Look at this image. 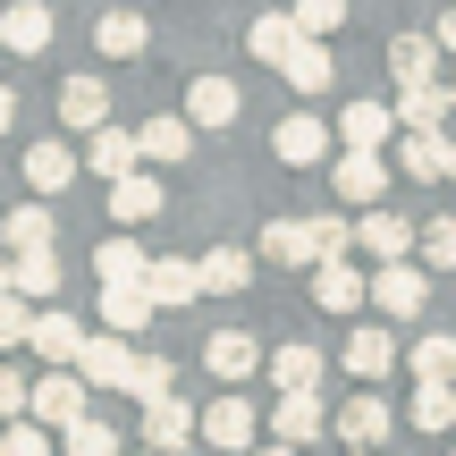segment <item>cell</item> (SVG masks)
Here are the masks:
<instances>
[{
	"label": "cell",
	"mask_w": 456,
	"mask_h": 456,
	"mask_svg": "<svg viewBox=\"0 0 456 456\" xmlns=\"http://www.w3.org/2000/svg\"><path fill=\"white\" fill-rule=\"evenodd\" d=\"M68 372L85 380V389H127V372H135V346L118 338V330H85V346H77V363Z\"/></svg>",
	"instance_id": "cell-1"
},
{
	"label": "cell",
	"mask_w": 456,
	"mask_h": 456,
	"mask_svg": "<svg viewBox=\"0 0 456 456\" xmlns=\"http://www.w3.org/2000/svg\"><path fill=\"white\" fill-rule=\"evenodd\" d=\"M423 296H431L423 262H372V305L389 313V322H414V313H423Z\"/></svg>",
	"instance_id": "cell-2"
},
{
	"label": "cell",
	"mask_w": 456,
	"mask_h": 456,
	"mask_svg": "<svg viewBox=\"0 0 456 456\" xmlns=\"http://www.w3.org/2000/svg\"><path fill=\"white\" fill-rule=\"evenodd\" d=\"M85 397H94V389H85V380L68 372V363H51V372L26 389V414H34V423H60V431H68V423L85 414Z\"/></svg>",
	"instance_id": "cell-3"
},
{
	"label": "cell",
	"mask_w": 456,
	"mask_h": 456,
	"mask_svg": "<svg viewBox=\"0 0 456 456\" xmlns=\"http://www.w3.org/2000/svg\"><path fill=\"white\" fill-rule=\"evenodd\" d=\"M414 237H423V228H414L406 212H380V203L355 220V245H363L372 262H414Z\"/></svg>",
	"instance_id": "cell-4"
},
{
	"label": "cell",
	"mask_w": 456,
	"mask_h": 456,
	"mask_svg": "<svg viewBox=\"0 0 456 456\" xmlns=\"http://www.w3.org/2000/svg\"><path fill=\"white\" fill-rule=\"evenodd\" d=\"M330 186H338V203H355V212H372V203L389 195V161H380V152H338V169H330Z\"/></svg>",
	"instance_id": "cell-5"
},
{
	"label": "cell",
	"mask_w": 456,
	"mask_h": 456,
	"mask_svg": "<svg viewBox=\"0 0 456 456\" xmlns=\"http://www.w3.org/2000/svg\"><path fill=\"white\" fill-rule=\"evenodd\" d=\"M363 296H372V279H363L346 254L313 262V305H322V313H363Z\"/></svg>",
	"instance_id": "cell-6"
},
{
	"label": "cell",
	"mask_w": 456,
	"mask_h": 456,
	"mask_svg": "<svg viewBox=\"0 0 456 456\" xmlns=\"http://www.w3.org/2000/svg\"><path fill=\"white\" fill-rule=\"evenodd\" d=\"M330 431H338V440H346V448H380V440H389V431H397V414H389V406H380V397H372V389H355V397H346V406H338V414H330Z\"/></svg>",
	"instance_id": "cell-7"
},
{
	"label": "cell",
	"mask_w": 456,
	"mask_h": 456,
	"mask_svg": "<svg viewBox=\"0 0 456 456\" xmlns=\"http://www.w3.org/2000/svg\"><path fill=\"white\" fill-rule=\"evenodd\" d=\"M144 448H152V456H178V448H195V406H186L178 389L144 406Z\"/></svg>",
	"instance_id": "cell-8"
},
{
	"label": "cell",
	"mask_w": 456,
	"mask_h": 456,
	"mask_svg": "<svg viewBox=\"0 0 456 456\" xmlns=\"http://www.w3.org/2000/svg\"><path fill=\"white\" fill-rule=\"evenodd\" d=\"M254 423H262V414L245 406L237 389H228L220 406H203V414H195V431H203V440H212V448H228V456H245V448H254Z\"/></svg>",
	"instance_id": "cell-9"
},
{
	"label": "cell",
	"mask_w": 456,
	"mask_h": 456,
	"mask_svg": "<svg viewBox=\"0 0 456 456\" xmlns=\"http://www.w3.org/2000/svg\"><path fill=\"white\" fill-rule=\"evenodd\" d=\"M397 355H406V346H397V338H389V330H372V322H363V330H355V338H346V346H338V363H346V372H355V389H372V380H380V372H389V363H397Z\"/></svg>",
	"instance_id": "cell-10"
},
{
	"label": "cell",
	"mask_w": 456,
	"mask_h": 456,
	"mask_svg": "<svg viewBox=\"0 0 456 456\" xmlns=\"http://www.w3.org/2000/svg\"><path fill=\"white\" fill-rule=\"evenodd\" d=\"M26 346L43 363H77V346H85V322L68 305H51V313H34V330H26Z\"/></svg>",
	"instance_id": "cell-11"
},
{
	"label": "cell",
	"mask_w": 456,
	"mask_h": 456,
	"mask_svg": "<svg viewBox=\"0 0 456 456\" xmlns=\"http://www.w3.org/2000/svg\"><path fill=\"white\" fill-rule=\"evenodd\" d=\"M110 220H118V228L161 220V178H152V169H127V178H110Z\"/></svg>",
	"instance_id": "cell-12"
},
{
	"label": "cell",
	"mask_w": 456,
	"mask_h": 456,
	"mask_svg": "<svg viewBox=\"0 0 456 456\" xmlns=\"http://www.w3.org/2000/svg\"><path fill=\"white\" fill-rule=\"evenodd\" d=\"M389 110H397V127H406V135H440V118L456 110V102H448V85H397Z\"/></svg>",
	"instance_id": "cell-13"
},
{
	"label": "cell",
	"mask_w": 456,
	"mask_h": 456,
	"mask_svg": "<svg viewBox=\"0 0 456 456\" xmlns=\"http://www.w3.org/2000/svg\"><path fill=\"white\" fill-rule=\"evenodd\" d=\"M144 296H152V313H161V305H195V296H203V271H195V262H178V254H161V262H144Z\"/></svg>",
	"instance_id": "cell-14"
},
{
	"label": "cell",
	"mask_w": 456,
	"mask_h": 456,
	"mask_svg": "<svg viewBox=\"0 0 456 456\" xmlns=\"http://www.w3.org/2000/svg\"><path fill=\"white\" fill-rule=\"evenodd\" d=\"M271 431L288 448H313L330 431V414H322V397H313V389H288V397H279V414H271Z\"/></svg>",
	"instance_id": "cell-15"
},
{
	"label": "cell",
	"mask_w": 456,
	"mask_h": 456,
	"mask_svg": "<svg viewBox=\"0 0 456 456\" xmlns=\"http://www.w3.org/2000/svg\"><path fill=\"white\" fill-rule=\"evenodd\" d=\"M279 77H288L296 94H330V85H338V68H330V43H313V34H296V51L279 60Z\"/></svg>",
	"instance_id": "cell-16"
},
{
	"label": "cell",
	"mask_w": 456,
	"mask_h": 456,
	"mask_svg": "<svg viewBox=\"0 0 456 456\" xmlns=\"http://www.w3.org/2000/svg\"><path fill=\"white\" fill-rule=\"evenodd\" d=\"M389 127H397V110H389V102H346L338 144H346V152H380V144H389Z\"/></svg>",
	"instance_id": "cell-17"
},
{
	"label": "cell",
	"mask_w": 456,
	"mask_h": 456,
	"mask_svg": "<svg viewBox=\"0 0 456 456\" xmlns=\"http://www.w3.org/2000/svg\"><path fill=\"white\" fill-rule=\"evenodd\" d=\"M77 161L94 169V178H127V169L144 161V152H135V135H127V127H110V118H102V127H94V144H85Z\"/></svg>",
	"instance_id": "cell-18"
},
{
	"label": "cell",
	"mask_w": 456,
	"mask_h": 456,
	"mask_svg": "<svg viewBox=\"0 0 456 456\" xmlns=\"http://www.w3.org/2000/svg\"><path fill=\"white\" fill-rule=\"evenodd\" d=\"M271 152H279V161H288V169H313V161H322V152H330V127H322V118H305V110H296V118H279Z\"/></svg>",
	"instance_id": "cell-19"
},
{
	"label": "cell",
	"mask_w": 456,
	"mask_h": 456,
	"mask_svg": "<svg viewBox=\"0 0 456 456\" xmlns=\"http://www.w3.org/2000/svg\"><path fill=\"white\" fill-rule=\"evenodd\" d=\"M144 245H135V237H102L94 245V279H102V288H144Z\"/></svg>",
	"instance_id": "cell-20"
},
{
	"label": "cell",
	"mask_w": 456,
	"mask_h": 456,
	"mask_svg": "<svg viewBox=\"0 0 456 456\" xmlns=\"http://www.w3.org/2000/svg\"><path fill=\"white\" fill-rule=\"evenodd\" d=\"M440 60H448V51L431 43V34H397V43H389V77L397 85H440Z\"/></svg>",
	"instance_id": "cell-21"
},
{
	"label": "cell",
	"mask_w": 456,
	"mask_h": 456,
	"mask_svg": "<svg viewBox=\"0 0 456 456\" xmlns=\"http://www.w3.org/2000/svg\"><path fill=\"white\" fill-rule=\"evenodd\" d=\"M237 85L228 77H195V94H186V127H237Z\"/></svg>",
	"instance_id": "cell-22"
},
{
	"label": "cell",
	"mask_w": 456,
	"mask_h": 456,
	"mask_svg": "<svg viewBox=\"0 0 456 456\" xmlns=\"http://www.w3.org/2000/svg\"><path fill=\"white\" fill-rule=\"evenodd\" d=\"M0 245H9V254L60 245V220H51V203H17V212H0Z\"/></svg>",
	"instance_id": "cell-23"
},
{
	"label": "cell",
	"mask_w": 456,
	"mask_h": 456,
	"mask_svg": "<svg viewBox=\"0 0 456 456\" xmlns=\"http://www.w3.org/2000/svg\"><path fill=\"white\" fill-rule=\"evenodd\" d=\"M0 43H9L17 60H34V51L51 43V9H43V0H17V9H0Z\"/></svg>",
	"instance_id": "cell-24"
},
{
	"label": "cell",
	"mask_w": 456,
	"mask_h": 456,
	"mask_svg": "<svg viewBox=\"0 0 456 456\" xmlns=\"http://www.w3.org/2000/svg\"><path fill=\"white\" fill-rule=\"evenodd\" d=\"M77 169H85V161H77V152L60 144V135L26 152V186H34V195H68V178H77Z\"/></svg>",
	"instance_id": "cell-25"
},
{
	"label": "cell",
	"mask_w": 456,
	"mask_h": 456,
	"mask_svg": "<svg viewBox=\"0 0 456 456\" xmlns=\"http://www.w3.org/2000/svg\"><path fill=\"white\" fill-rule=\"evenodd\" d=\"M60 118L94 135L102 118H110V85H102V77H68V85H60Z\"/></svg>",
	"instance_id": "cell-26"
},
{
	"label": "cell",
	"mask_w": 456,
	"mask_h": 456,
	"mask_svg": "<svg viewBox=\"0 0 456 456\" xmlns=\"http://www.w3.org/2000/svg\"><path fill=\"white\" fill-rule=\"evenodd\" d=\"M9 288L26 296H60V245H34V254H9Z\"/></svg>",
	"instance_id": "cell-27"
},
{
	"label": "cell",
	"mask_w": 456,
	"mask_h": 456,
	"mask_svg": "<svg viewBox=\"0 0 456 456\" xmlns=\"http://www.w3.org/2000/svg\"><path fill=\"white\" fill-rule=\"evenodd\" d=\"M262 262H288V271H313V228L305 220H262Z\"/></svg>",
	"instance_id": "cell-28"
},
{
	"label": "cell",
	"mask_w": 456,
	"mask_h": 456,
	"mask_svg": "<svg viewBox=\"0 0 456 456\" xmlns=\"http://www.w3.org/2000/svg\"><path fill=\"white\" fill-rule=\"evenodd\" d=\"M203 363H212V380H220V389H237V380H245V372L262 363V346L245 338V330H220V338L203 346Z\"/></svg>",
	"instance_id": "cell-29"
},
{
	"label": "cell",
	"mask_w": 456,
	"mask_h": 456,
	"mask_svg": "<svg viewBox=\"0 0 456 456\" xmlns=\"http://www.w3.org/2000/svg\"><path fill=\"white\" fill-rule=\"evenodd\" d=\"M135 152H144V161H186V152H195L186 110H178V118H144V127H135Z\"/></svg>",
	"instance_id": "cell-30"
},
{
	"label": "cell",
	"mask_w": 456,
	"mask_h": 456,
	"mask_svg": "<svg viewBox=\"0 0 456 456\" xmlns=\"http://www.w3.org/2000/svg\"><path fill=\"white\" fill-rule=\"evenodd\" d=\"M262 363H271L279 397H288V389H322V346H305V338H296V346H279V355H262Z\"/></svg>",
	"instance_id": "cell-31"
},
{
	"label": "cell",
	"mask_w": 456,
	"mask_h": 456,
	"mask_svg": "<svg viewBox=\"0 0 456 456\" xmlns=\"http://www.w3.org/2000/svg\"><path fill=\"white\" fill-rule=\"evenodd\" d=\"M406 423L414 431H456V380H423L414 406H406Z\"/></svg>",
	"instance_id": "cell-32"
},
{
	"label": "cell",
	"mask_w": 456,
	"mask_h": 456,
	"mask_svg": "<svg viewBox=\"0 0 456 456\" xmlns=\"http://www.w3.org/2000/svg\"><path fill=\"white\" fill-rule=\"evenodd\" d=\"M397 363H414V380H456V338H448V330H423Z\"/></svg>",
	"instance_id": "cell-33"
},
{
	"label": "cell",
	"mask_w": 456,
	"mask_h": 456,
	"mask_svg": "<svg viewBox=\"0 0 456 456\" xmlns=\"http://www.w3.org/2000/svg\"><path fill=\"white\" fill-rule=\"evenodd\" d=\"M144 322H152V296H144V288H102V330H118V338H135Z\"/></svg>",
	"instance_id": "cell-34"
},
{
	"label": "cell",
	"mask_w": 456,
	"mask_h": 456,
	"mask_svg": "<svg viewBox=\"0 0 456 456\" xmlns=\"http://www.w3.org/2000/svg\"><path fill=\"white\" fill-rule=\"evenodd\" d=\"M245 51H254V60H288V51H296V17L288 9H271V17H254V26H245Z\"/></svg>",
	"instance_id": "cell-35"
},
{
	"label": "cell",
	"mask_w": 456,
	"mask_h": 456,
	"mask_svg": "<svg viewBox=\"0 0 456 456\" xmlns=\"http://www.w3.org/2000/svg\"><path fill=\"white\" fill-rule=\"evenodd\" d=\"M195 271H203V296H237L245 279H254V254H237V245H220V254H203Z\"/></svg>",
	"instance_id": "cell-36"
},
{
	"label": "cell",
	"mask_w": 456,
	"mask_h": 456,
	"mask_svg": "<svg viewBox=\"0 0 456 456\" xmlns=\"http://www.w3.org/2000/svg\"><path fill=\"white\" fill-rule=\"evenodd\" d=\"M94 43L110 51V60H135V51H144L152 34H144V17H135V9H110V17H102V26H94Z\"/></svg>",
	"instance_id": "cell-37"
},
{
	"label": "cell",
	"mask_w": 456,
	"mask_h": 456,
	"mask_svg": "<svg viewBox=\"0 0 456 456\" xmlns=\"http://www.w3.org/2000/svg\"><path fill=\"white\" fill-rule=\"evenodd\" d=\"M397 169H406V178H448V135H406V144H397Z\"/></svg>",
	"instance_id": "cell-38"
},
{
	"label": "cell",
	"mask_w": 456,
	"mask_h": 456,
	"mask_svg": "<svg viewBox=\"0 0 456 456\" xmlns=\"http://www.w3.org/2000/svg\"><path fill=\"white\" fill-rule=\"evenodd\" d=\"M169 389H178V363H169V355H135V372H127L135 406H152V397H169Z\"/></svg>",
	"instance_id": "cell-39"
},
{
	"label": "cell",
	"mask_w": 456,
	"mask_h": 456,
	"mask_svg": "<svg viewBox=\"0 0 456 456\" xmlns=\"http://www.w3.org/2000/svg\"><path fill=\"white\" fill-rule=\"evenodd\" d=\"M296 34H313V43H330V34H338L346 26V0H296Z\"/></svg>",
	"instance_id": "cell-40"
},
{
	"label": "cell",
	"mask_w": 456,
	"mask_h": 456,
	"mask_svg": "<svg viewBox=\"0 0 456 456\" xmlns=\"http://www.w3.org/2000/svg\"><path fill=\"white\" fill-rule=\"evenodd\" d=\"M68 456H118V431L94 423V414H77V423H68Z\"/></svg>",
	"instance_id": "cell-41"
},
{
	"label": "cell",
	"mask_w": 456,
	"mask_h": 456,
	"mask_svg": "<svg viewBox=\"0 0 456 456\" xmlns=\"http://www.w3.org/2000/svg\"><path fill=\"white\" fill-rule=\"evenodd\" d=\"M305 228H313V254H322V262H330V254H346V245H355V220H338V212H313Z\"/></svg>",
	"instance_id": "cell-42"
},
{
	"label": "cell",
	"mask_w": 456,
	"mask_h": 456,
	"mask_svg": "<svg viewBox=\"0 0 456 456\" xmlns=\"http://www.w3.org/2000/svg\"><path fill=\"white\" fill-rule=\"evenodd\" d=\"M414 254H423L431 271H456V220H431L423 237H414Z\"/></svg>",
	"instance_id": "cell-43"
},
{
	"label": "cell",
	"mask_w": 456,
	"mask_h": 456,
	"mask_svg": "<svg viewBox=\"0 0 456 456\" xmlns=\"http://www.w3.org/2000/svg\"><path fill=\"white\" fill-rule=\"evenodd\" d=\"M26 330H34V305H26V296H0V346H26Z\"/></svg>",
	"instance_id": "cell-44"
},
{
	"label": "cell",
	"mask_w": 456,
	"mask_h": 456,
	"mask_svg": "<svg viewBox=\"0 0 456 456\" xmlns=\"http://www.w3.org/2000/svg\"><path fill=\"white\" fill-rule=\"evenodd\" d=\"M0 456H51L43 423H9V431H0Z\"/></svg>",
	"instance_id": "cell-45"
},
{
	"label": "cell",
	"mask_w": 456,
	"mask_h": 456,
	"mask_svg": "<svg viewBox=\"0 0 456 456\" xmlns=\"http://www.w3.org/2000/svg\"><path fill=\"white\" fill-rule=\"evenodd\" d=\"M17 414H26V380L0 363V423H17Z\"/></svg>",
	"instance_id": "cell-46"
},
{
	"label": "cell",
	"mask_w": 456,
	"mask_h": 456,
	"mask_svg": "<svg viewBox=\"0 0 456 456\" xmlns=\"http://www.w3.org/2000/svg\"><path fill=\"white\" fill-rule=\"evenodd\" d=\"M431 43H440V51H456V9L440 17V26H431Z\"/></svg>",
	"instance_id": "cell-47"
},
{
	"label": "cell",
	"mask_w": 456,
	"mask_h": 456,
	"mask_svg": "<svg viewBox=\"0 0 456 456\" xmlns=\"http://www.w3.org/2000/svg\"><path fill=\"white\" fill-rule=\"evenodd\" d=\"M9 127H17V94L0 85V135H9Z\"/></svg>",
	"instance_id": "cell-48"
},
{
	"label": "cell",
	"mask_w": 456,
	"mask_h": 456,
	"mask_svg": "<svg viewBox=\"0 0 456 456\" xmlns=\"http://www.w3.org/2000/svg\"><path fill=\"white\" fill-rule=\"evenodd\" d=\"M254 456H305V448H288V440H279V448H254Z\"/></svg>",
	"instance_id": "cell-49"
},
{
	"label": "cell",
	"mask_w": 456,
	"mask_h": 456,
	"mask_svg": "<svg viewBox=\"0 0 456 456\" xmlns=\"http://www.w3.org/2000/svg\"><path fill=\"white\" fill-rule=\"evenodd\" d=\"M0 296H9V254H0Z\"/></svg>",
	"instance_id": "cell-50"
},
{
	"label": "cell",
	"mask_w": 456,
	"mask_h": 456,
	"mask_svg": "<svg viewBox=\"0 0 456 456\" xmlns=\"http://www.w3.org/2000/svg\"><path fill=\"white\" fill-rule=\"evenodd\" d=\"M448 178H456V144H448Z\"/></svg>",
	"instance_id": "cell-51"
},
{
	"label": "cell",
	"mask_w": 456,
	"mask_h": 456,
	"mask_svg": "<svg viewBox=\"0 0 456 456\" xmlns=\"http://www.w3.org/2000/svg\"><path fill=\"white\" fill-rule=\"evenodd\" d=\"M448 102H456V85H448Z\"/></svg>",
	"instance_id": "cell-52"
}]
</instances>
